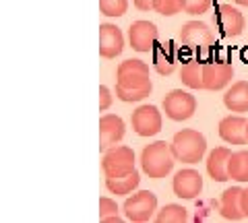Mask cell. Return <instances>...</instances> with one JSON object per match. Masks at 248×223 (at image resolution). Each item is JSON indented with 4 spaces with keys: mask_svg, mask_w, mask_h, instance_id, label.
<instances>
[{
    "mask_svg": "<svg viewBox=\"0 0 248 223\" xmlns=\"http://www.w3.org/2000/svg\"><path fill=\"white\" fill-rule=\"evenodd\" d=\"M170 145H172L176 161H182V164H199L207 151V138L192 128H184L176 133Z\"/></svg>",
    "mask_w": 248,
    "mask_h": 223,
    "instance_id": "obj_3",
    "label": "cell"
},
{
    "mask_svg": "<svg viewBox=\"0 0 248 223\" xmlns=\"http://www.w3.org/2000/svg\"><path fill=\"white\" fill-rule=\"evenodd\" d=\"M228 174H230V180L248 182V151L232 153V157L228 161Z\"/></svg>",
    "mask_w": 248,
    "mask_h": 223,
    "instance_id": "obj_22",
    "label": "cell"
},
{
    "mask_svg": "<svg viewBox=\"0 0 248 223\" xmlns=\"http://www.w3.org/2000/svg\"><path fill=\"white\" fill-rule=\"evenodd\" d=\"M215 21H217V25H219V29L223 31V35H228V37L242 35L244 25H246L242 13H240L238 9H234L232 4H219L217 6Z\"/></svg>",
    "mask_w": 248,
    "mask_h": 223,
    "instance_id": "obj_13",
    "label": "cell"
},
{
    "mask_svg": "<svg viewBox=\"0 0 248 223\" xmlns=\"http://www.w3.org/2000/svg\"><path fill=\"white\" fill-rule=\"evenodd\" d=\"M139 11H151L153 9V0H133Z\"/></svg>",
    "mask_w": 248,
    "mask_h": 223,
    "instance_id": "obj_29",
    "label": "cell"
},
{
    "mask_svg": "<svg viewBox=\"0 0 248 223\" xmlns=\"http://www.w3.org/2000/svg\"><path fill=\"white\" fill-rule=\"evenodd\" d=\"M172 188L178 198H186V201L197 198L203 192V176L197 170H180L174 176Z\"/></svg>",
    "mask_w": 248,
    "mask_h": 223,
    "instance_id": "obj_12",
    "label": "cell"
},
{
    "mask_svg": "<svg viewBox=\"0 0 248 223\" xmlns=\"http://www.w3.org/2000/svg\"><path fill=\"white\" fill-rule=\"evenodd\" d=\"M110 105H112L110 89H108L106 85H102V87H99V112H106Z\"/></svg>",
    "mask_w": 248,
    "mask_h": 223,
    "instance_id": "obj_28",
    "label": "cell"
},
{
    "mask_svg": "<svg viewBox=\"0 0 248 223\" xmlns=\"http://www.w3.org/2000/svg\"><path fill=\"white\" fill-rule=\"evenodd\" d=\"M180 42L188 50H203V48H211L215 44V35L207 23L188 21L180 29Z\"/></svg>",
    "mask_w": 248,
    "mask_h": 223,
    "instance_id": "obj_7",
    "label": "cell"
},
{
    "mask_svg": "<svg viewBox=\"0 0 248 223\" xmlns=\"http://www.w3.org/2000/svg\"><path fill=\"white\" fill-rule=\"evenodd\" d=\"M130 124L139 136H155L161 130V112L155 105H139L130 116Z\"/></svg>",
    "mask_w": 248,
    "mask_h": 223,
    "instance_id": "obj_9",
    "label": "cell"
},
{
    "mask_svg": "<svg viewBox=\"0 0 248 223\" xmlns=\"http://www.w3.org/2000/svg\"><path fill=\"white\" fill-rule=\"evenodd\" d=\"M99 221H122L118 215V205L108 196L99 198Z\"/></svg>",
    "mask_w": 248,
    "mask_h": 223,
    "instance_id": "obj_25",
    "label": "cell"
},
{
    "mask_svg": "<svg viewBox=\"0 0 248 223\" xmlns=\"http://www.w3.org/2000/svg\"><path fill=\"white\" fill-rule=\"evenodd\" d=\"M102 167L106 178H120L135 172V151L124 145H114L108 151H104Z\"/></svg>",
    "mask_w": 248,
    "mask_h": 223,
    "instance_id": "obj_4",
    "label": "cell"
},
{
    "mask_svg": "<svg viewBox=\"0 0 248 223\" xmlns=\"http://www.w3.org/2000/svg\"><path fill=\"white\" fill-rule=\"evenodd\" d=\"M130 48L137 52H149L157 44V27L151 21H135L128 29Z\"/></svg>",
    "mask_w": 248,
    "mask_h": 223,
    "instance_id": "obj_11",
    "label": "cell"
},
{
    "mask_svg": "<svg viewBox=\"0 0 248 223\" xmlns=\"http://www.w3.org/2000/svg\"><path fill=\"white\" fill-rule=\"evenodd\" d=\"M118 81H116V97L120 102L133 104L149 97L153 83L149 79V64L143 60H124L118 66Z\"/></svg>",
    "mask_w": 248,
    "mask_h": 223,
    "instance_id": "obj_1",
    "label": "cell"
},
{
    "mask_svg": "<svg viewBox=\"0 0 248 223\" xmlns=\"http://www.w3.org/2000/svg\"><path fill=\"white\" fill-rule=\"evenodd\" d=\"M242 211H244V215L248 217V188L242 190Z\"/></svg>",
    "mask_w": 248,
    "mask_h": 223,
    "instance_id": "obj_30",
    "label": "cell"
},
{
    "mask_svg": "<svg viewBox=\"0 0 248 223\" xmlns=\"http://www.w3.org/2000/svg\"><path fill=\"white\" fill-rule=\"evenodd\" d=\"M124 48V35L120 27L112 25V23H104L99 25V54L104 58H116Z\"/></svg>",
    "mask_w": 248,
    "mask_h": 223,
    "instance_id": "obj_14",
    "label": "cell"
},
{
    "mask_svg": "<svg viewBox=\"0 0 248 223\" xmlns=\"http://www.w3.org/2000/svg\"><path fill=\"white\" fill-rule=\"evenodd\" d=\"M124 133H126V126H124V120L116 114H104L99 118V151H108L114 145H118Z\"/></svg>",
    "mask_w": 248,
    "mask_h": 223,
    "instance_id": "obj_10",
    "label": "cell"
},
{
    "mask_svg": "<svg viewBox=\"0 0 248 223\" xmlns=\"http://www.w3.org/2000/svg\"><path fill=\"white\" fill-rule=\"evenodd\" d=\"M242 190L240 186H232L221 194L219 201V213L223 219L228 221H242L246 219V215L242 211Z\"/></svg>",
    "mask_w": 248,
    "mask_h": 223,
    "instance_id": "obj_16",
    "label": "cell"
},
{
    "mask_svg": "<svg viewBox=\"0 0 248 223\" xmlns=\"http://www.w3.org/2000/svg\"><path fill=\"white\" fill-rule=\"evenodd\" d=\"M139 182H141V176L135 170L128 176H120V178H106V186L116 196H128L139 186Z\"/></svg>",
    "mask_w": 248,
    "mask_h": 223,
    "instance_id": "obj_20",
    "label": "cell"
},
{
    "mask_svg": "<svg viewBox=\"0 0 248 223\" xmlns=\"http://www.w3.org/2000/svg\"><path fill=\"white\" fill-rule=\"evenodd\" d=\"M213 0H184V13L188 15H203L211 9Z\"/></svg>",
    "mask_w": 248,
    "mask_h": 223,
    "instance_id": "obj_27",
    "label": "cell"
},
{
    "mask_svg": "<svg viewBox=\"0 0 248 223\" xmlns=\"http://www.w3.org/2000/svg\"><path fill=\"white\" fill-rule=\"evenodd\" d=\"M153 11L164 17H172L184 11V0H153Z\"/></svg>",
    "mask_w": 248,
    "mask_h": 223,
    "instance_id": "obj_24",
    "label": "cell"
},
{
    "mask_svg": "<svg viewBox=\"0 0 248 223\" xmlns=\"http://www.w3.org/2000/svg\"><path fill=\"white\" fill-rule=\"evenodd\" d=\"M188 219V213H186V209L182 205H166L164 209H159L157 213H155V221L164 223V221H172V223H182Z\"/></svg>",
    "mask_w": 248,
    "mask_h": 223,
    "instance_id": "obj_23",
    "label": "cell"
},
{
    "mask_svg": "<svg viewBox=\"0 0 248 223\" xmlns=\"http://www.w3.org/2000/svg\"><path fill=\"white\" fill-rule=\"evenodd\" d=\"M234 79V66L228 60H209L203 62V83L209 91H219L228 87Z\"/></svg>",
    "mask_w": 248,
    "mask_h": 223,
    "instance_id": "obj_8",
    "label": "cell"
},
{
    "mask_svg": "<svg viewBox=\"0 0 248 223\" xmlns=\"http://www.w3.org/2000/svg\"><path fill=\"white\" fill-rule=\"evenodd\" d=\"M180 81L190 89H205L203 83V62L201 60H188L182 71H180Z\"/></svg>",
    "mask_w": 248,
    "mask_h": 223,
    "instance_id": "obj_21",
    "label": "cell"
},
{
    "mask_svg": "<svg viewBox=\"0 0 248 223\" xmlns=\"http://www.w3.org/2000/svg\"><path fill=\"white\" fill-rule=\"evenodd\" d=\"M124 217L135 223H145L153 219L155 211H157V196L151 190H139L133 196L124 201Z\"/></svg>",
    "mask_w": 248,
    "mask_h": 223,
    "instance_id": "obj_5",
    "label": "cell"
},
{
    "mask_svg": "<svg viewBox=\"0 0 248 223\" xmlns=\"http://www.w3.org/2000/svg\"><path fill=\"white\" fill-rule=\"evenodd\" d=\"M174 153L172 145L166 141H155L151 145H147L141 153V167L143 172L153 180H161L172 172L174 167Z\"/></svg>",
    "mask_w": 248,
    "mask_h": 223,
    "instance_id": "obj_2",
    "label": "cell"
},
{
    "mask_svg": "<svg viewBox=\"0 0 248 223\" xmlns=\"http://www.w3.org/2000/svg\"><path fill=\"white\" fill-rule=\"evenodd\" d=\"M246 134H248V130H246Z\"/></svg>",
    "mask_w": 248,
    "mask_h": 223,
    "instance_id": "obj_32",
    "label": "cell"
},
{
    "mask_svg": "<svg viewBox=\"0 0 248 223\" xmlns=\"http://www.w3.org/2000/svg\"><path fill=\"white\" fill-rule=\"evenodd\" d=\"M236 4H242V6H248V0H234Z\"/></svg>",
    "mask_w": 248,
    "mask_h": 223,
    "instance_id": "obj_31",
    "label": "cell"
},
{
    "mask_svg": "<svg viewBox=\"0 0 248 223\" xmlns=\"http://www.w3.org/2000/svg\"><path fill=\"white\" fill-rule=\"evenodd\" d=\"M223 104L230 112H248V81H238L234 83L223 95Z\"/></svg>",
    "mask_w": 248,
    "mask_h": 223,
    "instance_id": "obj_19",
    "label": "cell"
},
{
    "mask_svg": "<svg viewBox=\"0 0 248 223\" xmlns=\"http://www.w3.org/2000/svg\"><path fill=\"white\" fill-rule=\"evenodd\" d=\"M248 120L244 116H226L219 122V136L230 145L248 143Z\"/></svg>",
    "mask_w": 248,
    "mask_h": 223,
    "instance_id": "obj_15",
    "label": "cell"
},
{
    "mask_svg": "<svg viewBox=\"0 0 248 223\" xmlns=\"http://www.w3.org/2000/svg\"><path fill=\"white\" fill-rule=\"evenodd\" d=\"M128 9V0H99V11L106 17H122Z\"/></svg>",
    "mask_w": 248,
    "mask_h": 223,
    "instance_id": "obj_26",
    "label": "cell"
},
{
    "mask_svg": "<svg viewBox=\"0 0 248 223\" xmlns=\"http://www.w3.org/2000/svg\"><path fill=\"white\" fill-rule=\"evenodd\" d=\"M232 157V151L228 147H217L209 153L207 157V174L211 176L215 182H228L230 174H228V161Z\"/></svg>",
    "mask_w": 248,
    "mask_h": 223,
    "instance_id": "obj_17",
    "label": "cell"
},
{
    "mask_svg": "<svg viewBox=\"0 0 248 223\" xmlns=\"http://www.w3.org/2000/svg\"><path fill=\"white\" fill-rule=\"evenodd\" d=\"M153 66L159 74H172L176 68V48L174 42L155 44L153 48Z\"/></svg>",
    "mask_w": 248,
    "mask_h": 223,
    "instance_id": "obj_18",
    "label": "cell"
},
{
    "mask_svg": "<svg viewBox=\"0 0 248 223\" xmlns=\"http://www.w3.org/2000/svg\"><path fill=\"white\" fill-rule=\"evenodd\" d=\"M164 112L170 120H176V122L188 120L197 112V99L195 95L186 93L182 89H174L164 97Z\"/></svg>",
    "mask_w": 248,
    "mask_h": 223,
    "instance_id": "obj_6",
    "label": "cell"
}]
</instances>
